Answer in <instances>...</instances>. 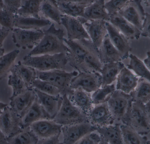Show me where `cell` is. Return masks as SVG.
<instances>
[{
	"label": "cell",
	"instance_id": "cell-1",
	"mask_svg": "<svg viewBox=\"0 0 150 144\" xmlns=\"http://www.w3.org/2000/svg\"><path fill=\"white\" fill-rule=\"evenodd\" d=\"M68 48L67 53L68 63L79 72L100 73L103 64L98 50L90 39L72 40L64 39Z\"/></svg>",
	"mask_w": 150,
	"mask_h": 144
},
{
	"label": "cell",
	"instance_id": "cell-2",
	"mask_svg": "<svg viewBox=\"0 0 150 144\" xmlns=\"http://www.w3.org/2000/svg\"><path fill=\"white\" fill-rule=\"evenodd\" d=\"M44 32V36L40 42L27 55L67 53L68 48L64 41L65 33L63 30L57 29L54 24H52Z\"/></svg>",
	"mask_w": 150,
	"mask_h": 144
},
{
	"label": "cell",
	"instance_id": "cell-3",
	"mask_svg": "<svg viewBox=\"0 0 150 144\" xmlns=\"http://www.w3.org/2000/svg\"><path fill=\"white\" fill-rule=\"evenodd\" d=\"M22 63L40 72L65 70L68 63L67 53L43 54L24 57Z\"/></svg>",
	"mask_w": 150,
	"mask_h": 144
},
{
	"label": "cell",
	"instance_id": "cell-4",
	"mask_svg": "<svg viewBox=\"0 0 150 144\" xmlns=\"http://www.w3.org/2000/svg\"><path fill=\"white\" fill-rule=\"evenodd\" d=\"M122 122L142 136L148 135L150 132V123L144 104L141 103L133 101Z\"/></svg>",
	"mask_w": 150,
	"mask_h": 144
},
{
	"label": "cell",
	"instance_id": "cell-5",
	"mask_svg": "<svg viewBox=\"0 0 150 144\" xmlns=\"http://www.w3.org/2000/svg\"><path fill=\"white\" fill-rule=\"evenodd\" d=\"M53 120L63 126L86 122L87 117V115L75 106L67 94H64L60 108Z\"/></svg>",
	"mask_w": 150,
	"mask_h": 144
},
{
	"label": "cell",
	"instance_id": "cell-6",
	"mask_svg": "<svg viewBox=\"0 0 150 144\" xmlns=\"http://www.w3.org/2000/svg\"><path fill=\"white\" fill-rule=\"evenodd\" d=\"M36 73L37 78L48 81L55 86L59 89L62 96H69L73 90L70 88L71 81L79 72L75 71L68 72L65 70L56 69L47 72L36 70Z\"/></svg>",
	"mask_w": 150,
	"mask_h": 144
},
{
	"label": "cell",
	"instance_id": "cell-7",
	"mask_svg": "<svg viewBox=\"0 0 150 144\" xmlns=\"http://www.w3.org/2000/svg\"><path fill=\"white\" fill-rule=\"evenodd\" d=\"M132 102L133 100L129 94L116 89L107 101L114 120L121 122Z\"/></svg>",
	"mask_w": 150,
	"mask_h": 144
},
{
	"label": "cell",
	"instance_id": "cell-8",
	"mask_svg": "<svg viewBox=\"0 0 150 144\" xmlns=\"http://www.w3.org/2000/svg\"><path fill=\"white\" fill-rule=\"evenodd\" d=\"M44 35L41 30H28L16 28L12 30V38L17 47L22 49H33L40 42Z\"/></svg>",
	"mask_w": 150,
	"mask_h": 144
},
{
	"label": "cell",
	"instance_id": "cell-9",
	"mask_svg": "<svg viewBox=\"0 0 150 144\" xmlns=\"http://www.w3.org/2000/svg\"><path fill=\"white\" fill-rule=\"evenodd\" d=\"M101 86L100 73L81 72L71 81L70 88L72 90L80 89L92 93Z\"/></svg>",
	"mask_w": 150,
	"mask_h": 144
},
{
	"label": "cell",
	"instance_id": "cell-10",
	"mask_svg": "<svg viewBox=\"0 0 150 144\" xmlns=\"http://www.w3.org/2000/svg\"><path fill=\"white\" fill-rule=\"evenodd\" d=\"M0 130L7 138L14 136L23 130L21 117L8 105L0 115Z\"/></svg>",
	"mask_w": 150,
	"mask_h": 144
},
{
	"label": "cell",
	"instance_id": "cell-11",
	"mask_svg": "<svg viewBox=\"0 0 150 144\" xmlns=\"http://www.w3.org/2000/svg\"><path fill=\"white\" fill-rule=\"evenodd\" d=\"M96 130V128L88 121L62 127V143L77 144L88 133Z\"/></svg>",
	"mask_w": 150,
	"mask_h": 144
},
{
	"label": "cell",
	"instance_id": "cell-12",
	"mask_svg": "<svg viewBox=\"0 0 150 144\" xmlns=\"http://www.w3.org/2000/svg\"><path fill=\"white\" fill-rule=\"evenodd\" d=\"M142 0H129L119 13L140 31L142 29L145 12Z\"/></svg>",
	"mask_w": 150,
	"mask_h": 144
},
{
	"label": "cell",
	"instance_id": "cell-13",
	"mask_svg": "<svg viewBox=\"0 0 150 144\" xmlns=\"http://www.w3.org/2000/svg\"><path fill=\"white\" fill-rule=\"evenodd\" d=\"M79 18L83 23L91 41L98 49L108 34L106 21L100 20H87L83 18Z\"/></svg>",
	"mask_w": 150,
	"mask_h": 144
},
{
	"label": "cell",
	"instance_id": "cell-14",
	"mask_svg": "<svg viewBox=\"0 0 150 144\" xmlns=\"http://www.w3.org/2000/svg\"><path fill=\"white\" fill-rule=\"evenodd\" d=\"M87 117V121L96 128L112 124L115 121L107 102L94 105Z\"/></svg>",
	"mask_w": 150,
	"mask_h": 144
},
{
	"label": "cell",
	"instance_id": "cell-15",
	"mask_svg": "<svg viewBox=\"0 0 150 144\" xmlns=\"http://www.w3.org/2000/svg\"><path fill=\"white\" fill-rule=\"evenodd\" d=\"M61 24L66 28L69 40L90 39L83 23L79 18L62 14Z\"/></svg>",
	"mask_w": 150,
	"mask_h": 144
},
{
	"label": "cell",
	"instance_id": "cell-16",
	"mask_svg": "<svg viewBox=\"0 0 150 144\" xmlns=\"http://www.w3.org/2000/svg\"><path fill=\"white\" fill-rule=\"evenodd\" d=\"M62 126L52 119H44L35 122L30 126V129L38 138L45 139L62 133Z\"/></svg>",
	"mask_w": 150,
	"mask_h": 144
},
{
	"label": "cell",
	"instance_id": "cell-17",
	"mask_svg": "<svg viewBox=\"0 0 150 144\" xmlns=\"http://www.w3.org/2000/svg\"><path fill=\"white\" fill-rule=\"evenodd\" d=\"M36 98L34 89L29 88L17 96L10 99V107L22 118L32 105Z\"/></svg>",
	"mask_w": 150,
	"mask_h": 144
},
{
	"label": "cell",
	"instance_id": "cell-18",
	"mask_svg": "<svg viewBox=\"0 0 150 144\" xmlns=\"http://www.w3.org/2000/svg\"><path fill=\"white\" fill-rule=\"evenodd\" d=\"M109 22L128 39H138L140 38L141 31L119 12L110 15Z\"/></svg>",
	"mask_w": 150,
	"mask_h": 144
},
{
	"label": "cell",
	"instance_id": "cell-19",
	"mask_svg": "<svg viewBox=\"0 0 150 144\" xmlns=\"http://www.w3.org/2000/svg\"><path fill=\"white\" fill-rule=\"evenodd\" d=\"M106 26L108 37L119 51L122 60L127 58L132 50L127 39L109 22H107Z\"/></svg>",
	"mask_w": 150,
	"mask_h": 144
},
{
	"label": "cell",
	"instance_id": "cell-20",
	"mask_svg": "<svg viewBox=\"0 0 150 144\" xmlns=\"http://www.w3.org/2000/svg\"><path fill=\"white\" fill-rule=\"evenodd\" d=\"M37 99L52 120L58 113L61 106L62 96H53L42 93L33 89Z\"/></svg>",
	"mask_w": 150,
	"mask_h": 144
},
{
	"label": "cell",
	"instance_id": "cell-21",
	"mask_svg": "<svg viewBox=\"0 0 150 144\" xmlns=\"http://www.w3.org/2000/svg\"><path fill=\"white\" fill-rule=\"evenodd\" d=\"M44 119H51L39 102L36 96L32 105L21 118V127L23 129L28 128L33 123Z\"/></svg>",
	"mask_w": 150,
	"mask_h": 144
},
{
	"label": "cell",
	"instance_id": "cell-22",
	"mask_svg": "<svg viewBox=\"0 0 150 144\" xmlns=\"http://www.w3.org/2000/svg\"><path fill=\"white\" fill-rule=\"evenodd\" d=\"M116 80V90L129 94L137 86L139 78L127 67H124L118 74Z\"/></svg>",
	"mask_w": 150,
	"mask_h": 144
},
{
	"label": "cell",
	"instance_id": "cell-23",
	"mask_svg": "<svg viewBox=\"0 0 150 144\" xmlns=\"http://www.w3.org/2000/svg\"><path fill=\"white\" fill-rule=\"evenodd\" d=\"M83 18L86 20H100L109 22L110 15L105 8V0H95L86 7Z\"/></svg>",
	"mask_w": 150,
	"mask_h": 144
},
{
	"label": "cell",
	"instance_id": "cell-24",
	"mask_svg": "<svg viewBox=\"0 0 150 144\" xmlns=\"http://www.w3.org/2000/svg\"><path fill=\"white\" fill-rule=\"evenodd\" d=\"M98 50L100 61L103 64L122 60L121 54L112 44L108 34Z\"/></svg>",
	"mask_w": 150,
	"mask_h": 144
},
{
	"label": "cell",
	"instance_id": "cell-25",
	"mask_svg": "<svg viewBox=\"0 0 150 144\" xmlns=\"http://www.w3.org/2000/svg\"><path fill=\"white\" fill-rule=\"evenodd\" d=\"M51 20L45 18L23 17L16 14L15 27L28 30H39L52 24Z\"/></svg>",
	"mask_w": 150,
	"mask_h": 144
},
{
	"label": "cell",
	"instance_id": "cell-26",
	"mask_svg": "<svg viewBox=\"0 0 150 144\" xmlns=\"http://www.w3.org/2000/svg\"><path fill=\"white\" fill-rule=\"evenodd\" d=\"M101 136V144H123L120 124H110L96 128Z\"/></svg>",
	"mask_w": 150,
	"mask_h": 144
},
{
	"label": "cell",
	"instance_id": "cell-27",
	"mask_svg": "<svg viewBox=\"0 0 150 144\" xmlns=\"http://www.w3.org/2000/svg\"><path fill=\"white\" fill-rule=\"evenodd\" d=\"M91 94L82 89H76L67 96L75 106L87 115L94 106Z\"/></svg>",
	"mask_w": 150,
	"mask_h": 144
},
{
	"label": "cell",
	"instance_id": "cell-28",
	"mask_svg": "<svg viewBox=\"0 0 150 144\" xmlns=\"http://www.w3.org/2000/svg\"><path fill=\"white\" fill-rule=\"evenodd\" d=\"M125 65L121 61L103 64L100 71L101 86L112 84Z\"/></svg>",
	"mask_w": 150,
	"mask_h": 144
},
{
	"label": "cell",
	"instance_id": "cell-29",
	"mask_svg": "<svg viewBox=\"0 0 150 144\" xmlns=\"http://www.w3.org/2000/svg\"><path fill=\"white\" fill-rule=\"evenodd\" d=\"M40 13L45 18L61 24L62 14L59 9L57 0H43Z\"/></svg>",
	"mask_w": 150,
	"mask_h": 144
},
{
	"label": "cell",
	"instance_id": "cell-30",
	"mask_svg": "<svg viewBox=\"0 0 150 144\" xmlns=\"http://www.w3.org/2000/svg\"><path fill=\"white\" fill-rule=\"evenodd\" d=\"M129 94L133 102L145 104L150 100V82L143 78H140L136 87Z\"/></svg>",
	"mask_w": 150,
	"mask_h": 144
},
{
	"label": "cell",
	"instance_id": "cell-31",
	"mask_svg": "<svg viewBox=\"0 0 150 144\" xmlns=\"http://www.w3.org/2000/svg\"><path fill=\"white\" fill-rule=\"evenodd\" d=\"M43 0H22L21 6L16 14L23 17H41L40 8Z\"/></svg>",
	"mask_w": 150,
	"mask_h": 144
},
{
	"label": "cell",
	"instance_id": "cell-32",
	"mask_svg": "<svg viewBox=\"0 0 150 144\" xmlns=\"http://www.w3.org/2000/svg\"><path fill=\"white\" fill-rule=\"evenodd\" d=\"M57 1L62 14L77 18H83L84 11L86 6L67 0H57Z\"/></svg>",
	"mask_w": 150,
	"mask_h": 144
},
{
	"label": "cell",
	"instance_id": "cell-33",
	"mask_svg": "<svg viewBox=\"0 0 150 144\" xmlns=\"http://www.w3.org/2000/svg\"><path fill=\"white\" fill-rule=\"evenodd\" d=\"M123 144H146L148 138L137 133L131 127L122 124L120 125Z\"/></svg>",
	"mask_w": 150,
	"mask_h": 144
},
{
	"label": "cell",
	"instance_id": "cell-34",
	"mask_svg": "<svg viewBox=\"0 0 150 144\" xmlns=\"http://www.w3.org/2000/svg\"><path fill=\"white\" fill-rule=\"evenodd\" d=\"M10 73L8 84L12 89V95L10 97V99H11L23 93L29 88L27 87L24 81L17 72L14 67Z\"/></svg>",
	"mask_w": 150,
	"mask_h": 144
},
{
	"label": "cell",
	"instance_id": "cell-35",
	"mask_svg": "<svg viewBox=\"0 0 150 144\" xmlns=\"http://www.w3.org/2000/svg\"><path fill=\"white\" fill-rule=\"evenodd\" d=\"M19 53V50H15L0 58V80L10 73Z\"/></svg>",
	"mask_w": 150,
	"mask_h": 144
},
{
	"label": "cell",
	"instance_id": "cell-36",
	"mask_svg": "<svg viewBox=\"0 0 150 144\" xmlns=\"http://www.w3.org/2000/svg\"><path fill=\"white\" fill-rule=\"evenodd\" d=\"M8 144H38V137L30 127L23 129L21 132L14 136L7 138Z\"/></svg>",
	"mask_w": 150,
	"mask_h": 144
},
{
	"label": "cell",
	"instance_id": "cell-37",
	"mask_svg": "<svg viewBox=\"0 0 150 144\" xmlns=\"http://www.w3.org/2000/svg\"><path fill=\"white\" fill-rule=\"evenodd\" d=\"M129 57L130 60L127 65V68L133 70L137 76L150 82V72L144 63L134 54H129Z\"/></svg>",
	"mask_w": 150,
	"mask_h": 144
},
{
	"label": "cell",
	"instance_id": "cell-38",
	"mask_svg": "<svg viewBox=\"0 0 150 144\" xmlns=\"http://www.w3.org/2000/svg\"><path fill=\"white\" fill-rule=\"evenodd\" d=\"M14 67L24 81L27 87L31 88L32 84L37 78L36 70L30 67L25 65L20 61L14 66Z\"/></svg>",
	"mask_w": 150,
	"mask_h": 144
},
{
	"label": "cell",
	"instance_id": "cell-39",
	"mask_svg": "<svg viewBox=\"0 0 150 144\" xmlns=\"http://www.w3.org/2000/svg\"><path fill=\"white\" fill-rule=\"evenodd\" d=\"M115 90L116 87L114 84H112L100 87L91 94L93 105H97L106 102L110 96Z\"/></svg>",
	"mask_w": 150,
	"mask_h": 144
},
{
	"label": "cell",
	"instance_id": "cell-40",
	"mask_svg": "<svg viewBox=\"0 0 150 144\" xmlns=\"http://www.w3.org/2000/svg\"><path fill=\"white\" fill-rule=\"evenodd\" d=\"M31 88L35 89L42 93L51 95H62L59 89L55 86L48 81L38 78L33 81Z\"/></svg>",
	"mask_w": 150,
	"mask_h": 144
},
{
	"label": "cell",
	"instance_id": "cell-41",
	"mask_svg": "<svg viewBox=\"0 0 150 144\" xmlns=\"http://www.w3.org/2000/svg\"><path fill=\"white\" fill-rule=\"evenodd\" d=\"M16 14L4 8L0 11V25L3 28L12 31L15 27Z\"/></svg>",
	"mask_w": 150,
	"mask_h": 144
},
{
	"label": "cell",
	"instance_id": "cell-42",
	"mask_svg": "<svg viewBox=\"0 0 150 144\" xmlns=\"http://www.w3.org/2000/svg\"><path fill=\"white\" fill-rule=\"evenodd\" d=\"M129 0H110L105 3V8L109 15L119 12Z\"/></svg>",
	"mask_w": 150,
	"mask_h": 144
},
{
	"label": "cell",
	"instance_id": "cell-43",
	"mask_svg": "<svg viewBox=\"0 0 150 144\" xmlns=\"http://www.w3.org/2000/svg\"><path fill=\"white\" fill-rule=\"evenodd\" d=\"M101 136L97 131L95 130L86 135L77 144H101Z\"/></svg>",
	"mask_w": 150,
	"mask_h": 144
},
{
	"label": "cell",
	"instance_id": "cell-44",
	"mask_svg": "<svg viewBox=\"0 0 150 144\" xmlns=\"http://www.w3.org/2000/svg\"><path fill=\"white\" fill-rule=\"evenodd\" d=\"M5 8L16 14L21 6L22 0H3Z\"/></svg>",
	"mask_w": 150,
	"mask_h": 144
},
{
	"label": "cell",
	"instance_id": "cell-45",
	"mask_svg": "<svg viewBox=\"0 0 150 144\" xmlns=\"http://www.w3.org/2000/svg\"><path fill=\"white\" fill-rule=\"evenodd\" d=\"M141 36L150 38V14L145 13V18L141 31Z\"/></svg>",
	"mask_w": 150,
	"mask_h": 144
},
{
	"label": "cell",
	"instance_id": "cell-46",
	"mask_svg": "<svg viewBox=\"0 0 150 144\" xmlns=\"http://www.w3.org/2000/svg\"><path fill=\"white\" fill-rule=\"evenodd\" d=\"M61 134L53 136L51 137L45 139H41L39 140L38 144H60L61 142L60 141V136Z\"/></svg>",
	"mask_w": 150,
	"mask_h": 144
},
{
	"label": "cell",
	"instance_id": "cell-47",
	"mask_svg": "<svg viewBox=\"0 0 150 144\" xmlns=\"http://www.w3.org/2000/svg\"><path fill=\"white\" fill-rule=\"evenodd\" d=\"M10 31L5 28H0V49L1 48L4 41L8 35Z\"/></svg>",
	"mask_w": 150,
	"mask_h": 144
},
{
	"label": "cell",
	"instance_id": "cell-48",
	"mask_svg": "<svg viewBox=\"0 0 150 144\" xmlns=\"http://www.w3.org/2000/svg\"><path fill=\"white\" fill-rule=\"evenodd\" d=\"M67 1L87 6L93 3L95 0H67Z\"/></svg>",
	"mask_w": 150,
	"mask_h": 144
},
{
	"label": "cell",
	"instance_id": "cell-49",
	"mask_svg": "<svg viewBox=\"0 0 150 144\" xmlns=\"http://www.w3.org/2000/svg\"><path fill=\"white\" fill-rule=\"evenodd\" d=\"M147 57L144 60V63L150 72V51L147 53Z\"/></svg>",
	"mask_w": 150,
	"mask_h": 144
},
{
	"label": "cell",
	"instance_id": "cell-50",
	"mask_svg": "<svg viewBox=\"0 0 150 144\" xmlns=\"http://www.w3.org/2000/svg\"><path fill=\"white\" fill-rule=\"evenodd\" d=\"M144 106H145V111L150 123V100L144 104Z\"/></svg>",
	"mask_w": 150,
	"mask_h": 144
},
{
	"label": "cell",
	"instance_id": "cell-51",
	"mask_svg": "<svg viewBox=\"0 0 150 144\" xmlns=\"http://www.w3.org/2000/svg\"><path fill=\"white\" fill-rule=\"evenodd\" d=\"M0 144H8L7 138L1 130H0Z\"/></svg>",
	"mask_w": 150,
	"mask_h": 144
},
{
	"label": "cell",
	"instance_id": "cell-52",
	"mask_svg": "<svg viewBox=\"0 0 150 144\" xmlns=\"http://www.w3.org/2000/svg\"><path fill=\"white\" fill-rule=\"evenodd\" d=\"M7 106H8V104L0 102V115L3 111L4 109L5 108V107H7Z\"/></svg>",
	"mask_w": 150,
	"mask_h": 144
},
{
	"label": "cell",
	"instance_id": "cell-53",
	"mask_svg": "<svg viewBox=\"0 0 150 144\" xmlns=\"http://www.w3.org/2000/svg\"><path fill=\"white\" fill-rule=\"evenodd\" d=\"M5 7L3 0H0V11L5 8Z\"/></svg>",
	"mask_w": 150,
	"mask_h": 144
},
{
	"label": "cell",
	"instance_id": "cell-54",
	"mask_svg": "<svg viewBox=\"0 0 150 144\" xmlns=\"http://www.w3.org/2000/svg\"><path fill=\"white\" fill-rule=\"evenodd\" d=\"M144 1L146 6L150 7V0H144Z\"/></svg>",
	"mask_w": 150,
	"mask_h": 144
},
{
	"label": "cell",
	"instance_id": "cell-55",
	"mask_svg": "<svg viewBox=\"0 0 150 144\" xmlns=\"http://www.w3.org/2000/svg\"><path fill=\"white\" fill-rule=\"evenodd\" d=\"M4 51H4V48H1L0 49V58L3 55H4Z\"/></svg>",
	"mask_w": 150,
	"mask_h": 144
},
{
	"label": "cell",
	"instance_id": "cell-56",
	"mask_svg": "<svg viewBox=\"0 0 150 144\" xmlns=\"http://www.w3.org/2000/svg\"><path fill=\"white\" fill-rule=\"evenodd\" d=\"M146 144H150V140H148V141H147V143H146Z\"/></svg>",
	"mask_w": 150,
	"mask_h": 144
}]
</instances>
